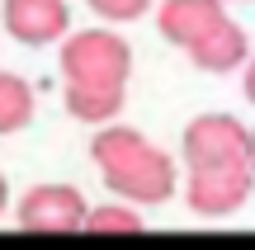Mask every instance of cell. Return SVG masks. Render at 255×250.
Segmentation results:
<instances>
[{
    "label": "cell",
    "mask_w": 255,
    "mask_h": 250,
    "mask_svg": "<svg viewBox=\"0 0 255 250\" xmlns=\"http://www.w3.org/2000/svg\"><path fill=\"white\" fill-rule=\"evenodd\" d=\"M90 156L104 175V189H114L119 203H165L175 194V161L142 128H128V123L100 128Z\"/></svg>",
    "instance_id": "cell-1"
},
{
    "label": "cell",
    "mask_w": 255,
    "mask_h": 250,
    "mask_svg": "<svg viewBox=\"0 0 255 250\" xmlns=\"http://www.w3.org/2000/svg\"><path fill=\"white\" fill-rule=\"evenodd\" d=\"M57 62H62L66 85H128L132 43L119 38L114 28H76L66 33Z\"/></svg>",
    "instance_id": "cell-2"
},
{
    "label": "cell",
    "mask_w": 255,
    "mask_h": 250,
    "mask_svg": "<svg viewBox=\"0 0 255 250\" xmlns=\"http://www.w3.org/2000/svg\"><path fill=\"white\" fill-rule=\"evenodd\" d=\"M184 166L189 170H227L251 166V128L232 113H199L180 137Z\"/></svg>",
    "instance_id": "cell-3"
},
{
    "label": "cell",
    "mask_w": 255,
    "mask_h": 250,
    "mask_svg": "<svg viewBox=\"0 0 255 250\" xmlns=\"http://www.w3.org/2000/svg\"><path fill=\"white\" fill-rule=\"evenodd\" d=\"M19 227L24 232H47V236H71L85 232V217H90V203L81 198V189L71 184H33L14 208Z\"/></svg>",
    "instance_id": "cell-4"
},
{
    "label": "cell",
    "mask_w": 255,
    "mask_h": 250,
    "mask_svg": "<svg viewBox=\"0 0 255 250\" xmlns=\"http://www.w3.org/2000/svg\"><path fill=\"white\" fill-rule=\"evenodd\" d=\"M255 198V170L251 166H227V170H189L184 179V203L199 217H232Z\"/></svg>",
    "instance_id": "cell-5"
},
{
    "label": "cell",
    "mask_w": 255,
    "mask_h": 250,
    "mask_svg": "<svg viewBox=\"0 0 255 250\" xmlns=\"http://www.w3.org/2000/svg\"><path fill=\"white\" fill-rule=\"evenodd\" d=\"M227 5L222 0H161L156 5V28L165 33V43L175 47H199L203 38H213L222 24H227Z\"/></svg>",
    "instance_id": "cell-6"
},
{
    "label": "cell",
    "mask_w": 255,
    "mask_h": 250,
    "mask_svg": "<svg viewBox=\"0 0 255 250\" xmlns=\"http://www.w3.org/2000/svg\"><path fill=\"white\" fill-rule=\"evenodd\" d=\"M5 33L24 47L66 43L71 9H66V0H5Z\"/></svg>",
    "instance_id": "cell-7"
},
{
    "label": "cell",
    "mask_w": 255,
    "mask_h": 250,
    "mask_svg": "<svg viewBox=\"0 0 255 250\" xmlns=\"http://www.w3.org/2000/svg\"><path fill=\"white\" fill-rule=\"evenodd\" d=\"M189 62L199 66V71H213V76L246 71V62H251V38H246V28L227 19L213 38H203L199 47H189Z\"/></svg>",
    "instance_id": "cell-8"
},
{
    "label": "cell",
    "mask_w": 255,
    "mask_h": 250,
    "mask_svg": "<svg viewBox=\"0 0 255 250\" xmlns=\"http://www.w3.org/2000/svg\"><path fill=\"white\" fill-rule=\"evenodd\" d=\"M66 113L76 123H95V128H109L128 104V85H66Z\"/></svg>",
    "instance_id": "cell-9"
},
{
    "label": "cell",
    "mask_w": 255,
    "mask_h": 250,
    "mask_svg": "<svg viewBox=\"0 0 255 250\" xmlns=\"http://www.w3.org/2000/svg\"><path fill=\"white\" fill-rule=\"evenodd\" d=\"M33 123V85L14 71H0V137Z\"/></svg>",
    "instance_id": "cell-10"
},
{
    "label": "cell",
    "mask_w": 255,
    "mask_h": 250,
    "mask_svg": "<svg viewBox=\"0 0 255 250\" xmlns=\"http://www.w3.org/2000/svg\"><path fill=\"white\" fill-rule=\"evenodd\" d=\"M85 232H90V236H137V232H142V217H137L132 203H119V198H114V203L90 208Z\"/></svg>",
    "instance_id": "cell-11"
},
{
    "label": "cell",
    "mask_w": 255,
    "mask_h": 250,
    "mask_svg": "<svg viewBox=\"0 0 255 250\" xmlns=\"http://www.w3.org/2000/svg\"><path fill=\"white\" fill-rule=\"evenodd\" d=\"M85 5H90L100 19H109V24H132V19H142L156 0H85Z\"/></svg>",
    "instance_id": "cell-12"
},
{
    "label": "cell",
    "mask_w": 255,
    "mask_h": 250,
    "mask_svg": "<svg viewBox=\"0 0 255 250\" xmlns=\"http://www.w3.org/2000/svg\"><path fill=\"white\" fill-rule=\"evenodd\" d=\"M241 90H246V99L255 104V52H251V62H246V71H241Z\"/></svg>",
    "instance_id": "cell-13"
},
{
    "label": "cell",
    "mask_w": 255,
    "mask_h": 250,
    "mask_svg": "<svg viewBox=\"0 0 255 250\" xmlns=\"http://www.w3.org/2000/svg\"><path fill=\"white\" fill-rule=\"evenodd\" d=\"M5 203H9V184H5V175H0V213H5Z\"/></svg>",
    "instance_id": "cell-14"
},
{
    "label": "cell",
    "mask_w": 255,
    "mask_h": 250,
    "mask_svg": "<svg viewBox=\"0 0 255 250\" xmlns=\"http://www.w3.org/2000/svg\"><path fill=\"white\" fill-rule=\"evenodd\" d=\"M251 170H255V128H251Z\"/></svg>",
    "instance_id": "cell-15"
},
{
    "label": "cell",
    "mask_w": 255,
    "mask_h": 250,
    "mask_svg": "<svg viewBox=\"0 0 255 250\" xmlns=\"http://www.w3.org/2000/svg\"><path fill=\"white\" fill-rule=\"evenodd\" d=\"M0 71H5V66H0Z\"/></svg>",
    "instance_id": "cell-16"
},
{
    "label": "cell",
    "mask_w": 255,
    "mask_h": 250,
    "mask_svg": "<svg viewBox=\"0 0 255 250\" xmlns=\"http://www.w3.org/2000/svg\"><path fill=\"white\" fill-rule=\"evenodd\" d=\"M222 5H227V0H222Z\"/></svg>",
    "instance_id": "cell-17"
}]
</instances>
